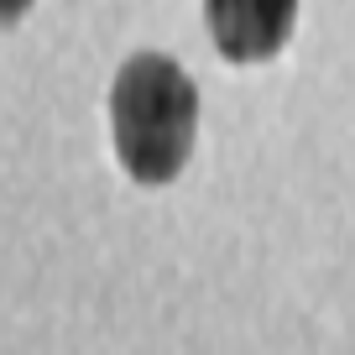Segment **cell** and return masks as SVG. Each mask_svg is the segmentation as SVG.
Here are the masks:
<instances>
[{"label": "cell", "mask_w": 355, "mask_h": 355, "mask_svg": "<svg viewBox=\"0 0 355 355\" xmlns=\"http://www.w3.org/2000/svg\"><path fill=\"white\" fill-rule=\"evenodd\" d=\"M110 131L121 167L157 189L183 173L199 136V89L173 58L162 53H136L115 73L110 89Z\"/></svg>", "instance_id": "obj_1"}, {"label": "cell", "mask_w": 355, "mask_h": 355, "mask_svg": "<svg viewBox=\"0 0 355 355\" xmlns=\"http://www.w3.org/2000/svg\"><path fill=\"white\" fill-rule=\"evenodd\" d=\"M209 37L230 63H266L277 58L298 21V0H204Z\"/></svg>", "instance_id": "obj_2"}, {"label": "cell", "mask_w": 355, "mask_h": 355, "mask_svg": "<svg viewBox=\"0 0 355 355\" xmlns=\"http://www.w3.org/2000/svg\"><path fill=\"white\" fill-rule=\"evenodd\" d=\"M26 11H32V0H0V26H11V21H21Z\"/></svg>", "instance_id": "obj_3"}]
</instances>
